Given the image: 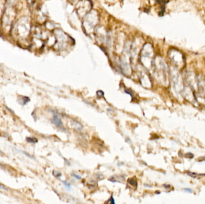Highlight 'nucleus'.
Segmentation results:
<instances>
[{
    "label": "nucleus",
    "instance_id": "4",
    "mask_svg": "<svg viewBox=\"0 0 205 204\" xmlns=\"http://www.w3.org/2000/svg\"><path fill=\"white\" fill-rule=\"evenodd\" d=\"M128 183L130 184V185H132V186H134L136 187H137V181L136 180H134V178H129L128 180Z\"/></svg>",
    "mask_w": 205,
    "mask_h": 204
},
{
    "label": "nucleus",
    "instance_id": "9",
    "mask_svg": "<svg viewBox=\"0 0 205 204\" xmlns=\"http://www.w3.org/2000/svg\"><path fill=\"white\" fill-rule=\"evenodd\" d=\"M64 184L65 186L67 188H68V189H70V188H71V186H70V184L67 181H64Z\"/></svg>",
    "mask_w": 205,
    "mask_h": 204
},
{
    "label": "nucleus",
    "instance_id": "14",
    "mask_svg": "<svg viewBox=\"0 0 205 204\" xmlns=\"http://www.w3.org/2000/svg\"><path fill=\"white\" fill-rule=\"evenodd\" d=\"M164 186L166 188H167V189H168V188H170V185H168V186H167L166 184H164Z\"/></svg>",
    "mask_w": 205,
    "mask_h": 204
},
{
    "label": "nucleus",
    "instance_id": "2",
    "mask_svg": "<svg viewBox=\"0 0 205 204\" xmlns=\"http://www.w3.org/2000/svg\"><path fill=\"white\" fill-rule=\"evenodd\" d=\"M52 122L56 125V126H57L59 128L63 126V123L61 119L59 118L58 114H55L53 115V119H52Z\"/></svg>",
    "mask_w": 205,
    "mask_h": 204
},
{
    "label": "nucleus",
    "instance_id": "10",
    "mask_svg": "<svg viewBox=\"0 0 205 204\" xmlns=\"http://www.w3.org/2000/svg\"><path fill=\"white\" fill-rule=\"evenodd\" d=\"M107 202H110L111 204H115V200H114V199H113V196H112L111 197V198L109 199V201Z\"/></svg>",
    "mask_w": 205,
    "mask_h": 204
},
{
    "label": "nucleus",
    "instance_id": "11",
    "mask_svg": "<svg viewBox=\"0 0 205 204\" xmlns=\"http://www.w3.org/2000/svg\"><path fill=\"white\" fill-rule=\"evenodd\" d=\"M0 189H2V190H6V191L8 190V188H7L4 185H3V184H2L1 183H0Z\"/></svg>",
    "mask_w": 205,
    "mask_h": 204
},
{
    "label": "nucleus",
    "instance_id": "1",
    "mask_svg": "<svg viewBox=\"0 0 205 204\" xmlns=\"http://www.w3.org/2000/svg\"><path fill=\"white\" fill-rule=\"evenodd\" d=\"M172 56V59L173 60L174 63L178 65L182 66V65L184 63V58L183 56V55L176 50H172V52L170 53Z\"/></svg>",
    "mask_w": 205,
    "mask_h": 204
},
{
    "label": "nucleus",
    "instance_id": "12",
    "mask_svg": "<svg viewBox=\"0 0 205 204\" xmlns=\"http://www.w3.org/2000/svg\"><path fill=\"white\" fill-rule=\"evenodd\" d=\"M72 176L74 177L75 178H76L77 180H81V179H82V177H80L79 175H76V174H73L72 175Z\"/></svg>",
    "mask_w": 205,
    "mask_h": 204
},
{
    "label": "nucleus",
    "instance_id": "8",
    "mask_svg": "<svg viewBox=\"0 0 205 204\" xmlns=\"http://www.w3.org/2000/svg\"><path fill=\"white\" fill-rule=\"evenodd\" d=\"M125 92H126V94H127L130 95L131 96H132V97L133 98L134 95H133V93L131 92V91H130V90H128V89H126V90H125Z\"/></svg>",
    "mask_w": 205,
    "mask_h": 204
},
{
    "label": "nucleus",
    "instance_id": "3",
    "mask_svg": "<svg viewBox=\"0 0 205 204\" xmlns=\"http://www.w3.org/2000/svg\"><path fill=\"white\" fill-rule=\"evenodd\" d=\"M26 140L28 142L30 143H37L38 142V140L35 137H27Z\"/></svg>",
    "mask_w": 205,
    "mask_h": 204
},
{
    "label": "nucleus",
    "instance_id": "6",
    "mask_svg": "<svg viewBox=\"0 0 205 204\" xmlns=\"http://www.w3.org/2000/svg\"><path fill=\"white\" fill-rule=\"evenodd\" d=\"M104 92H103L102 91H98L97 92V96H98L99 98H101V97H103L104 96Z\"/></svg>",
    "mask_w": 205,
    "mask_h": 204
},
{
    "label": "nucleus",
    "instance_id": "7",
    "mask_svg": "<svg viewBox=\"0 0 205 204\" xmlns=\"http://www.w3.org/2000/svg\"><path fill=\"white\" fill-rule=\"evenodd\" d=\"M53 174L54 175V176H55V177H58V178H60V177H61V176H62L61 173H60V172H58V171H53Z\"/></svg>",
    "mask_w": 205,
    "mask_h": 204
},
{
    "label": "nucleus",
    "instance_id": "13",
    "mask_svg": "<svg viewBox=\"0 0 205 204\" xmlns=\"http://www.w3.org/2000/svg\"><path fill=\"white\" fill-rule=\"evenodd\" d=\"M184 190L186 191H188L189 193H192V190L191 188H184Z\"/></svg>",
    "mask_w": 205,
    "mask_h": 204
},
{
    "label": "nucleus",
    "instance_id": "5",
    "mask_svg": "<svg viewBox=\"0 0 205 204\" xmlns=\"http://www.w3.org/2000/svg\"><path fill=\"white\" fill-rule=\"evenodd\" d=\"M22 101H23L22 104H23L24 105H25L26 104H27V103L30 101V98H29L28 97H27V96H24V97H23Z\"/></svg>",
    "mask_w": 205,
    "mask_h": 204
}]
</instances>
